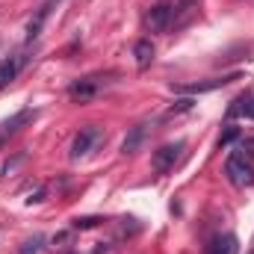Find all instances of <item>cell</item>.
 Here are the masks:
<instances>
[{
	"mask_svg": "<svg viewBox=\"0 0 254 254\" xmlns=\"http://www.w3.org/2000/svg\"><path fill=\"white\" fill-rule=\"evenodd\" d=\"M39 249H42V237H36V240L24 243V249H21V254H36Z\"/></svg>",
	"mask_w": 254,
	"mask_h": 254,
	"instance_id": "cell-15",
	"label": "cell"
},
{
	"mask_svg": "<svg viewBox=\"0 0 254 254\" xmlns=\"http://www.w3.org/2000/svg\"><path fill=\"white\" fill-rule=\"evenodd\" d=\"M225 175H228V181H231L234 187H240V190L252 187L254 184L252 154H246V151H234V154L228 157V163H225Z\"/></svg>",
	"mask_w": 254,
	"mask_h": 254,
	"instance_id": "cell-1",
	"label": "cell"
},
{
	"mask_svg": "<svg viewBox=\"0 0 254 254\" xmlns=\"http://www.w3.org/2000/svg\"><path fill=\"white\" fill-rule=\"evenodd\" d=\"M33 119H36V110H30V107H27V110L15 113L12 119L0 122V148H3V145H6V142H9V139H12V136L18 133V130H21V127H27V125H30Z\"/></svg>",
	"mask_w": 254,
	"mask_h": 254,
	"instance_id": "cell-6",
	"label": "cell"
},
{
	"mask_svg": "<svg viewBox=\"0 0 254 254\" xmlns=\"http://www.w3.org/2000/svg\"><path fill=\"white\" fill-rule=\"evenodd\" d=\"M133 57H136L139 68H148V65L154 63V45H151V39H139L133 45Z\"/></svg>",
	"mask_w": 254,
	"mask_h": 254,
	"instance_id": "cell-11",
	"label": "cell"
},
{
	"mask_svg": "<svg viewBox=\"0 0 254 254\" xmlns=\"http://www.w3.org/2000/svg\"><path fill=\"white\" fill-rule=\"evenodd\" d=\"M234 139H240V127H228L222 136H219V148H225V145H231Z\"/></svg>",
	"mask_w": 254,
	"mask_h": 254,
	"instance_id": "cell-14",
	"label": "cell"
},
{
	"mask_svg": "<svg viewBox=\"0 0 254 254\" xmlns=\"http://www.w3.org/2000/svg\"><path fill=\"white\" fill-rule=\"evenodd\" d=\"M234 77H216V80H207V83H187V86H175V92H184V95H198V92H213L225 83H231Z\"/></svg>",
	"mask_w": 254,
	"mask_h": 254,
	"instance_id": "cell-8",
	"label": "cell"
},
{
	"mask_svg": "<svg viewBox=\"0 0 254 254\" xmlns=\"http://www.w3.org/2000/svg\"><path fill=\"white\" fill-rule=\"evenodd\" d=\"M21 65H24V60H21V57H9V60H0V89H3V86H9V83L18 77Z\"/></svg>",
	"mask_w": 254,
	"mask_h": 254,
	"instance_id": "cell-10",
	"label": "cell"
},
{
	"mask_svg": "<svg viewBox=\"0 0 254 254\" xmlns=\"http://www.w3.org/2000/svg\"><path fill=\"white\" fill-rule=\"evenodd\" d=\"M181 151H184V142H169V145H160L157 151H154V157H151V166H154V172H169L175 163H178V157H181Z\"/></svg>",
	"mask_w": 254,
	"mask_h": 254,
	"instance_id": "cell-5",
	"label": "cell"
},
{
	"mask_svg": "<svg viewBox=\"0 0 254 254\" xmlns=\"http://www.w3.org/2000/svg\"><path fill=\"white\" fill-rule=\"evenodd\" d=\"M228 116H231V119H234V116H243V119H252L254 122V98H237L234 107L228 110Z\"/></svg>",
	"mask_w": 254,
	"mask_h": 254,
	"instance_id": "cell-13",
	"label": "cell"
},
{
	"mask_svg": "<svg viewBox=\"0 0 254 254\" xmlns=\"http://www.w3.org/2000/svg\"><path fill=\"white\" fill-rule=\"evenodd\" d=\"M101 142H104V130H101V127H95V125L80 127V133H77V136H74V142H71V157H74V160H80V157L92 154Z\"/></svg>",
	"mask_w": 254,
	"mask_h": 254,
	"instance_id": "cell-2",
	"label": "cell"
},
{
	"mask_svg": "<svg viewBox=\"0 0 254 254\" xmlns=\"http://www.w3.org/2000/svg\"><path fill=\"white\" fill-rule=\"evenodd\" d=\"M113 80H107L104 74H92V77H83V80H74L71 86H68V95L71 98H80V101H89V98H95L101 89H107Z\"/></svg>",
	"mask_w": 254,
	"mask_h": 254,
	"instance_id": "cell-3",
	"label": "cell"
},
{
	"mask_svg": "<svg viewBox=\"0 0 254 254\" xmlns=\"http://www.w3.org/2000/svg\"><path fill=\"white\" fill-rule=\"evenodd\" d=\"M51 9H54V0H48V3L36 12V18H30V24H27V42H33V39L42 33V27H45V21H48Z\"/></svg>",
	"mask_w": 254,
	"mask_h": 254,
	"instance_id": "cell-9",
	"label": "cell"
},
{
	"mask_svg": "<svg viewBox=\"0 0 254 254\" xmlns=\"http://www.w3.org/2000/svg\"><path fill=\"white\" fill-rule=\"evenodd\" d=\"M98 222H101V219H95V216H86V219H77V222H74V228H83V231H86V228H95Z\"/></svg>",
	"mask_w": 254,
	"mask_h": 254,
	"instance_id": "cell-16",
	"label": "cell"
},
{
	"mask_svg": "<svg viewBox=\"0 0 254 254\" xmlns=\"http://www.w3.org/2000/svg\"><path fill=\"white\" fill-rule=\"evenodd\" d=\"M237 252H240V243H237L234 234H219L207 246V254H237Z\"/></svg>",
	"mask_w": 254,
	"mask_h": 254,
	"instance_id": "cell-7",
	"label": "cell"
},
{
	"mask_svg": "<svg viewBox=\"0 0 254 254\" xmlns=\"http://www.w3.org/2000/svg\"><path fill=\"white\" fill-rule=\"evenodd\" d=\"M172 18H175V6H172L169 0H160V3H154L151 12L145 15V27H148L151 33H163V30L172 24Z\"/></svg>",
	"mask_w": 254,
	"mask_h": 254,
	"instance_id": "cell-4",
	"label": "cell"
},
{
	"mask_svg": "<svg viewBox=\"0 0 254 254\" xmlns=\"http://www.w3.org/2000/svg\"><path fill=\"white\" fill-rule=\"evenodd\" d=\"M142 139H145V125L133 127V130H130V136L122 142V154H136V151H139V145H142Z\"/></svg>",
	"mask_w": 254,
	"mask_h": 254,
	"instance_id": "cell-12",
	"label": "cell"
}]
</instances>
